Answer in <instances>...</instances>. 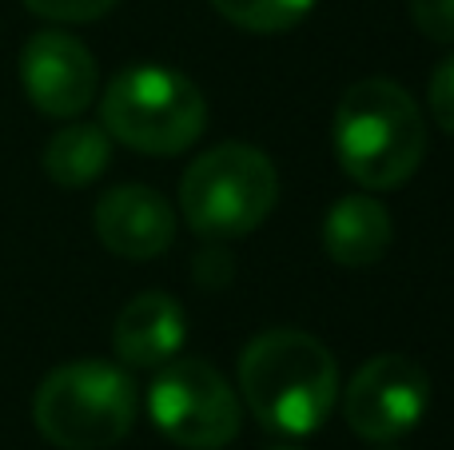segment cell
Returning <instances> with one entry per match:
<instances>
[{
    "label": "cell",
    "mask_w": 454,
    "mask_h": 450,
    "mask_svg": "<svg viewBox=\"0 0 454 450\" xmlns=\"http://www.w3.org/2000/svg\"><path fill=\"white\" fill-rule=\"evenodd\" d=\"M247 411L275 435H311L327 423L339 395L335 355L295 327L263 331L239 355Z\"/></svg>",
    "instance_id": "1"
},
{
    "label": "cell",
    "mask_w": 454,
    "mask_h": 450,
    "mask_svg": "<svg viewBox=\"0 0 454 450\" xmlns=\"http://www.w3.org/2000/svg\"><path fill=\"white\" fill-rule=\"evenodd\" d=\"M335 159L363 191H391L427 156V120L395 80H359L343 92L331 124Z\"/></svg>",
    "instance_id": "2"
},
{
    "label": "cell",
    "mask_w": 454,
    "mask_h": 450,
    "mask_svg": "<svg viewBox=\"0 0 454 450\" xmlns=\"http://www.w3.org/2000/svg\"><path fill=\"white\" fill-rule=\"evenodd\" d=\"M207 100L184 72L128 64L100 96V128L144 156H176L204 136Z\"/></svg>",
    "instance_id": "3"
},
{
    "label": "cell",
    "mask_w": 454,
    "mask_h": 450,
    "mask_svg": "<svg viewBox=\"0 0 454 450\" xmlns=\"http://www.w3.org/2000/svg\"><path fill=\"white\" fill-rule=\"evenodd\" d=\"M140 391L132 375L100 359L64 363L36 387L32 419L60 450H108L132 431Z\"/></svg>",
    "instance_id": "4"
},
{
    "label": "cell",
    "mask_w": 454,
    "mask_h": 450,
    "mask_svg": "<svg viewBox=\"0 0 454 450\" xmlns=\"http://www.w3.org/2000/svg\"><path fill=\"white\" fill-rule=\"evenodd\" d=\"M279 175L251 144H220L188 164L180 183V212L204 239H243L275 212Z\"/></svg>",
    "instance_id": "5"
},
{
    "label": "cell",
    "mask_w": 454,
    "mask_h": 450,
    "mask_svg": "<svg viewBox=\"0 0 454 450\" xmlns=\"http://www.w3.org/2000/svg\"><path fill=\"white\" fill-rule=\"evenodd\" d=\"M148 415L184 450H223L239 435V399L204 359H172L148 387Z\"/></svg>",
    "instance_id": "6"
},
{
    "label": "cell",
    "mask_w": 454,
    "mask_h": 450,
    "mask_svg": "<svg viewBox=\"0 0 454 450\" xmlns=\"http://www.w3.org/2000/svg\"><path fill=\"white\" fill-rule=\"evenodd\" d=\"M431 379L407 355H379L355 371L343 391V419L367 443H395L423 423Z\"/></svg>",
    "instance_id": "7"
},
{
    "label": "cell",
    "mask_w": 454,
    "mask_h": 450,
    "mask_svg": "<svg viewBox=\"0 0 454 450\" xmlns=\"http://www.w3.org/2000/svg\"><path fill=\"white\" fill-rule=\"evenodd\" d=\"M20 84L32 108L52 120H72L96 100V56L68 32H36L20 52Z\"/></svg>",
    "instance_id": "8"
},
{
    "label": "cell",
    "mask_w": 454,
    "mask_h": 450,
    "mask_svg": "<svg viewBox=\"0 0 454 450\" xmlns=\"http://www.w3.org/2000/svg\"><path fill=\"white\" fill-rule=\"evenodd\" d=\"M96 236L120 260H156L176 239V212L156 188L124 183L96 204Z\"/></svg>",
    "instance_id": "9"
},
{
    "label": "cell",
    "mask_w": 454,
    "mask_h": 450,
    "mask_svg": "<svg viewBox=\"0 0 454 450\" xmlns=\"http://www.w3.org/2000/svg\"><path fill=\"white\" fill-rule=\"evenodd\" d=\"M188 323L180 299L168 291H144L116 315L112 347L128 367H164L180 355Z\"/></svg>",
    "instance_id": "10"
},
{
    "label": "cell",
    "mask_w": 454,
    "mask_h": 450,
    "mask_svg": "<svg viewBox=\"0 0 454 450\" xmlns=\"http://www.w3.org/2000/svg\"><path fill=\"white\" fill-rule=\"evenodd\" d=\"M391 247V212L375 196H343L323 220V252L339 268H371Z\"/></svg>",
    "instance_id": "11"
},
{
    "label": "cell",
    "mask_w": 454,
    "mask_h": 450,
    "mask_svg": "<svg viewBox=\"0 0 454 450\" xmlns=\"http://www.w3.org/2000/svg\"><path fill=\"white\" fill-rule=\"evenodd\" d=\"M112 159V140L100 124H68L48 140L44 172L60 188H88Z\"/></svg>",
    "instance_id": "12"
},
{
    "label": "cell",
    "mask_w": 454,
    "mask_h": 450,
    "mask_svg": "<svg viewBox=\"0 0 454 450\" xmlns=\"http://www.w3.org/2000/svg\"><path fill=\"white\" fill-rule=\"evenodd\" d=\"M212 4L223 20L235 24V28L271 36V32L295 28V24L315 8V0H212Z\"/></svg>",
    "instance_id": "13"
},
{
    "label": "cell",
    "mask_w": 454,
    "mask_h": 450,
    "mask_svg": "<svg viewBox=\"0 0 454 450\" xmlns=\"http://www.w3.org/2000/svg\"><path fill=\"white\" fill-rule=\"evenodd\" d=\"M28 12L44 16V20H60V24H88L100 20L104 12L116 8V0H24Z\"/></svg>",
    "instance_id": "14"
},
{
    "label": "cell",
    "mask_w": 454,
    "mask_h": 450,
    "mask_svg": "<svg viewBox=\"0 0 454 450\" xmlns=\"http://www.w3.org/2000/svg\"><path fill=\"white\" fill-rule=\"evenodd\" d=\"M427 100H431V116L442 132L454 136V52L439 68L431 72V84H427Z\"/></svg>",
    "instance_id": "15"
},
{
    "label": "cell",
    "mask_w": 454,
    "mask_h": 450,
    "mask_svg": "<svg viewBox=\"0 0 454 450\" xmlns=\"http://www.w3.org/2000/svg\"><path fill=\"white\" fill-rule=\"evenodd\" d=\"M419 32L439 44H454V0H411Z\"/></svg>",
    "instance_id": "16"
},
{
    "label": "cell",
    "mask_w": 454,
    "mask_h": 450,
    "mask_svg": "<svg viewBox=\"0 0 454 450\" xmlns=\"http://www.w3.org/2000/svg\"><path fill=\"white\" fill-rule=\"evenodd\" d=\"M231 255L227 252H200L196 255V279L207 287H223L231 279Z\"/></svg>",
    "instance_id": "17"
},
{
    "label": "cell",
    "mask_w": 454,
    "mask_h": 450,
    "mask_svg": "<svg viewBox=\"0 0 454 450\" xmlns=\"http://www.w3.org/2000/svg\"><path fill=\"white\" fill-rule=\"evenodd\" d=\"M279 450H291V446H279Z\"/></svg>",
    "instance_id": "18"
}]
</instances>
